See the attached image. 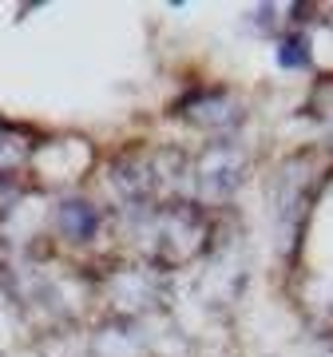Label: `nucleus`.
Listing matches in <instances>:
<instances>
[{
	"label": "nucleus",
	"mask_w": 333,
	"mask_h": 357,
	"mask_svg": "<svg viewBox=\"0 0 333 357\" xmlns=\"http://www.w3.org/2000/svg\"><path fill=\"white\" fill-rule=\"evenodd\" d=\"M278 60H282V68H306V64H309L306 40H302V36H290V40L282 44V52H278Z\"/></svg>",
	"instance_id": "1"
}]
</instances>
